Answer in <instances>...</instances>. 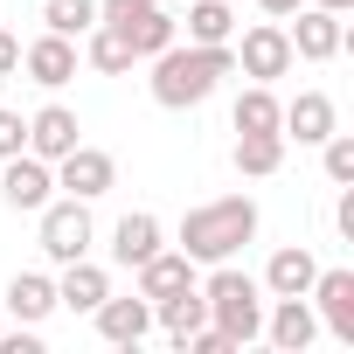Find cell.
Returning <instances> with one entry per match:
<instances>
[{
  "instance_id": "6da1fadb",
  "label": "cell",
  "mask_w": 354,
  "mask_h": 354,
  "mask_svg": "<svg viewBox=\"0 0 354 354\" xmlns=\"http://www.w3.org/2000/svg\"><path fill=\"white\" fill-rule=\"evenodd\" d=\"M236 70V56H230V42H216V49H202V42H167L160 56H153V97L167 104V111H188V104H202L223 77Z\"/></svg>"
},
{
  "instance_id": "7a4b0ae2",
  "label": "cell",
  "mask_w": 354,
  "mask_h": 354,
  "mask_svg": "<svg viewBox=\"0 0 354 354\" xmlns=\"http://www.w3.org/2000/svg\"><path fill=\"white\" fill-rule=\"evenodd\" d=\"M250 236H257V202H250V195H223V202L188 209V223H181V257L223 264V257L243 250Z\"/></svg>"
},
{
  "instance_id": "3957f363",
  "label": "cell",
  "mask_w": 354,
  "mask_h": 354,
  "mask_svg": "<svg viewBox=\"0 0 354 354\" xmlns=\"http://www.w3.org/2000/svg\"><path fill=\"white\" fill-rule=\"evenodd\" d=\"M202 299H209V319H216V333H230V347H243V340H257V333H264L257 278H250V271H236L230 257L216 264V278L202 285Z\"/></svg>"
},
{
  "instance_id": "277c9868",
  "label": "cell",
  "mask_w": 354,
  "mask_h": 354,
  "mask_svg": "<svg viewBox=\"0 0 354 354\" xmlns=\"http://www.w3.org/2000/svg\"><path fill=\"white\" fill-rule=\"evenodd\" d=\"M97 21L118 28V35L132 42V56H160V49L174 42V15L160 8V0H104Z\"/></svg>"
},
{
  "instance_id": "5b68a950",
  "label": "cell",
  "mask_w": 354,
  "mask_h": 354,
  "mask_svg": "<svg viewBox=\"0 0 354 354\" xmlns=\"http://www.w3.org/2000/svg\"><path fill=\"white\" fill-rule=\"evenodd\" d=\"M42 250L56 264H77L91 250V209L70 195V202H42Z\"/></svg>"
},
{
  "instance_id": "8992f818",
  "label": "cell",
  "mask_w": 354,
  "mask_h": 354,
  "mask_svg": "<svg viewBox=\"0 0 354 354\" xmlns=\"http://www.w3.org/2000/svg\"><path fill=\"white\" fill-rule=\"evenodd\" d=\"M56 167H63V174H56V188H70L77 202H97V195H111V181H118L111 153H97V146H84V139H77Z\"/></svg>"
},
{
  "instance_id": "52a82bcc",
  "label": "cell",
  "mask_w": 354,
  "mask_h": 354,
  "mask_svg": "<svg viewBox=\"0 0 354 354\" xmlns=\"http://www.w3.org/2000/svg\"><path fill=\"white\" fill-rule=\"evenodd\" d=\"M285 42H292V56H306V63H326V56H340V49H347V28H340V15H326V8H306V15L285 28Z\"/></svg>"
},
{
  "instance_id": "ba28073f",
  "label": "cell",
  "mask_w": 354,
  "mask_h": 354,
  "mask_svg": "<svg viewBox=\"0 0 354 354\" xmlns=\"http://www.w3.org/2000/svg\"><path fill=\"white\" fill-rule=\"evenodd\" d=\"M49 188H56L49 160H35V153H8V174H0V195H8V209H42Z\"/></svg>"
},
{
  "instance_id": "9c48e42d",
  "label": "cell",
  "mask_w": 354,
  "mask_h": 354,
  "mask_svg": "<svg viewBox=\"0 0 354 354\" xmlns=\"http://www.w3.org/2000/svg\"><path fill=\"white\" fill-rule=\"evenodd\" d=\"M236 63H243V77H257V84L285 77V70H292V42H285V28H278V21L250 28V35H243V49H236Z\"/></svg>"
},
{
  "instance_id": "30bf717a",
  "label": "cell",
  "mask_w": 354,
  "mask_h": 354,
  "mask_svg": "<svg viewBox=\"0 0 354 354\" xmlns=\"http://www.w3.org/2000/svg\"><path fill=\"white\" fill-rule=\"evenodd\" d=\"M278 132L299 139V146H319V139L333 132V97H326V91H299L292 104H278Z\"/></svg>"
},
{
  "instance_id": "8fae6325",
  "label": "cell",
  "mask_w": 354,
  "mask_h": 354,
  "mask_svg": "<svg viewBox=\"0 0 354 354\" xmlns=\"http://www.w3.org/2000/svg\"><path fill=\"white\" fill-rule=\"evenodd\" d=\"M146 326H153V299H139V292H132V299H111V292L97 299V333H104V340L139 347V340H146Z\"/></svg>"
},
{
  "instance_id": "7c38bea8",
  "label": "cell",
  "mask_w": 354,
  "mask_h": 354,
  "mask_svg": "<svg viewBox=\"0 0 354 354\" xmlns=\"http://www.w3.org/2000/svg\"><path fill=\"white\" fill-rule=\"evenodd\" d=\"M306 299H319V313H326L333 340H347V347H354V271H319Z\"/></svg>"
},
{
  "instance_id": "4fadbf2b",
  "label": "cell",
  "mask_w": 354,
  "mask_h": 354,
  "mask_svg": "<svg viewBox=\"0 0 354 354\" xmlns=\"http://www.w3.org/2000/svg\"><path fill=\"white\" fill-rule=\"evenodd\" d=\"M195 285V257H181V250H153L146 264H139V299H167V292H188Z\"/></svg>"
},
{
  "instance_id": "5bb4252c",
  "label": "cell",
  "mask_w": 354,
  "mask_h": 354,
  "mask_svg": "<svg viewBox=\"0 0 354 354\" xmlns=\"http://www.w3.org/2000/svg\"><path fill=\"white\" fill-rule=\"evenodd\" d=\"M21 63H28V77H35L42 91H56V84L77 77V49H70V35H42V42H28Z\"/></svg>"
},
{
  "instance_id": "9a60e30c",
  "label": "cell",
  "mask_w": 354,
  "mask_h": 354,
  "mask_svg": "<svg viewBox=\"0 0 354 354\" xmlns=\"http://www.w3.org/2000/svg\"><path fill=\"white\" fill-rule=\"evenodd\" d=\"M70 146H77V111L42 104V111L28 118V153H35V160H63Z\"/></svg>"
},
{
  "instance_id": "2e32d148",
  "label": "cell",
  "mask_w": 354,
  "mask_h": 354,
  "mask_svg": "<svg viewBox=\"0 0 354 354\" xmlns=\"http://www.w3.org/2000/svg\"><path fill=\"white\" fill-rule=\"evenodd\" d=\"M313 278H319V264H313V250H299V243H292V250H278V257L264 264V285H271L278 299H306V292H313Z\"/></svg>"
},
{
  "instance_id": "e0dca14e",
  "label": "cell",
  "mask_w": 354,
  "mask_h": 354,
  "mask_svg": "<svg viewBox=\"0 0 354 354\" xmlns=\"http://www.w3.org/2000/svg\"><path fill=\"white\" fill-rule=\"evenodd\" d=\"M271 347H285V354H306L313 347V333H319V319H313V306L306 299H278V313H271Z\"/></svg>"
},
{
  "instance_id": "ac0fdd59",
  "label": "cell",
  "mask_w": 354,
  "mask_h": 354,
  "mask_svg": "<svg viewBox=\"0 0 354 354\" xmlns=\"http://www.w3.org/2000/svg\"><path fill=\"white\" fill-rule=\"evenodd\" d=\"M111 292V278L97 271V264H63V285H56V306H70V313H97V299Z\"/></svg>"
},
{
  "instance_id": "d6986e66",
  "label": "cell",
  "mask_w": 354,
  "mask_h": 354,
  "mask_svg": "<svg viewBox=\"0 0 354 354\" xmlns=\"http://www.w3.org/2000/svg\"><path fill=\"white\" fill-rule=\"evenodd\" d=\"M153 250H160V223H153L146 209H139V216H118V230H111V257H118V264H146Z\"/></svg>"
},
{
  "instance_id": "ffe728a7",
  "label": "cell",
  "mask_w": 354,
  "mask_h": 354,
  "mask_svg": "<svg viewBox=\"0 0 354 354\" xmlns=\"http://www.w3.org/2000/svg\"><path fill=\"white\" fill-rule=\"evenodd\" d=\"M8 313H15L21 326H35V319H49V313H56V285H49L42 271H21V278L8 285Z\"/></svg>"
},
{
  "instance_id": "44dd1931",
  "label": "cell",
  "mask_w": 354,
  "mask_h": 354,
  "mask_svg": "<svg viewBox=\"0 0 354 354\" xmlns=\"http://www.w3.org/2000/svg\"><path fill=\"white\" fill-rule=\"evenodd\" d=\"M160 326L174 333V347H181L195 326H209V299H202L195 285H188V292H167V299H160Z\"/></svg>"
},
{
  "instance_id": "7402d4cb",
  "label": "cell",
  "mask_w": 354,
  "mask_h": 354,
  "mask_svg": "<svg viewBox=\"0 0 354 354\" xmlns=\"http://www.w3.org/2000/svg\"><path fill=\"white\" fill-rule=\"evenodd\" d=\"M230 35H236V15H230V0H195V8H188V42L216 49V42H230Z\"/></svg>"
},
{
  "instance_id": "603a6c76",
  "label": "cell",
  "mask_w": 354,
  "mask_h": 354,
  "mask_svg": "<svg viewBox=\"0 0 354 354\" xmlns=\"http://www.w3.org/2000/svg\"><path fill=\"white\" fill-rule=\"evenodd\" d=\"M236 167L243 174H278L285 167V132H236Z\"/></svg>"
},
{
  "instance_id": "cb8c5ba5",
  "label": "cell",
  "mask_w": 354,
  "mask_h": 354,
  "mask_svg": "<svg viewBox=\"0 0 354 354\" xmlns=\"http://www.w3.org/2000/svg\"><path fill=\"white\" fill-rule=\"evenodd\" d=\"M230 118H236V132H278V97H271V84H250Z\"/></svg>"
},
{
  "instance_id": "d4e9b609",
  "label": "cell",
  "mask_w": 354,
  "mask_h": 354,
  "mask_svg": "<svg viewBox=\"0 0 354 354\" xmlns=\"http://www.w3.org/2000/svg\"><path fill=\"white\" fill-rule=\"evenodd\" d=\"M42 21H49V35H91L97 28V0H49Z\"/></svg>"
},
{
  "instance_id": "484cf974",
  "label": "cell",
  "mask_w": 354,
  "mask_h": 354,
  "mask_svg": "<svg viewBox=\"0 0 354 354\" xmlns=\"http://www.w3.org/2000/svg\"><path fill=\"white\" fill-rule=\"evenodd\" d=\"M91 63H97L104 77H118V70H132V42H125L118 28H104V21H97V28H91Z\"/></svg>"
},
{
  "instance_id": "4316f807",
  "label": "cell",
  "mask_w": 354,
  "mask_h": 354,
  "mask_svg": "<svg viewBox=\"0 0 354 354\" xmlns=\"http://www.w3.org/2000/svg\"><path fill=\"white\" fill-rule=\"evenodd\" d=\"M319 146H326V181L347 188V181H354V139H347V132H326Z\"/></svg>"
},
{
  "instance_id": "83f0119b",
  "label": "cell",
  "mask_w": 354,
  "mask_h": 354,
  "mask_svg": "<svg viewBox=\"0 0 354 354\" xmlns=\"http://www.w3.org/2000/svg\"><path fill=\"white\" fill-rule=\"evenodd\" d=\"M8 153H28V118L21 111H0V160Z\"/></svg>"
},
{
  "instance_id": "f1b7e54d",
  "label": "cell",
  "mask_w": 354,
  "mask_h": 354,
  "mask_svg": "<svg viewBox=\"0 0 354 354\" xmlns=\"http://www.w3.org/2000/svg\"><path fill=\"white\" fill-rule=\"evenodd\" d=\"M0 354H42V340H35V326H21V333H0Z\"/></svg>"
},
{
  "instance_id": "f546056e",
  "label": "cell",
  "mask_w": 354,
  "mask_h": 354,
  "mask_svg": "<svg viewBox=\"0 0 354 354\" xmlns=\"http://www.w3.org/2000/svg\"><path fill=\"white\" fill-rule=\"evenodd\" d=\"M15 70H21V42L0 28V77H15Z\"/></svg>"
},
{
  "instance_id": "4dcf8cb0",
  "label": "cell",
  "mask_w": 354,
  "mask_h": 354,
  "mask_svg": "<svg viewBox=\"0 0 354 354\" xmlns=\"http://www.w3.org/2000/svg\"><path fill=\"white\" fill-rule=\"evenodd\" d=\"M257 8H264V15H278V21H292V15H299V0H257Z\"/></svg>"
},
{
  "instance_id": "1f68e13d",
  "label": "cell",
  "mask_w": 354,
  "mask_h": 354,
  "mask_svg": "<svg viewBox=\"0 0 354 354\" xmlns=\"http://www.w3.org/2000/svg\"><path fill=\"white\" fill-rule=\"evenodd\" d=\"M313 8H326V15H347V8H354V0H313Z\"/></svg>"
},
{
  "instance_id": "d6a6232c",
  "label": "cell",
  "mask_w": 354,
  "mask_h": 354,
  "mask_svg": "<svg viewBox=\"0 0 354 354\" xmlns=\"http://www.w3.org/2000/svg\"><path fill=\"white\" fill-rule=\"evenodd\" d=\"M230 8H236V0H230Z\"/></svg>"
}]
</instances>
